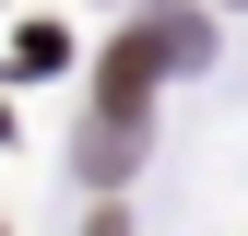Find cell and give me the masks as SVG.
<instances>
[{
	"label": "cell",
	"instance_id": "obj_1",
	"mask_svg": "<svg viewBox=\"0 0 248 236\" xmlns=\"http://www.w3.org/2000/svg\"><path fill=\"white\" fill-rule=\"evenodd\" d=\"M201 47H213V24L189 12V0H154V12H130V36L95 59V130H83V165H95V177H130L142 118H154V83H166V71H189Z\"/></svg>",
	"mask_w": 248,
	"mask_h": 236
},
{
	"label": "cell",
	"instance_id": "obj_2",
	"mask_svg": "<svg viewBox=\"0 0 248 236\" xmlns=\"http://www.w3.org/2000/svg\"><path fill=\"white\" fill-rule=\"evenodd\" d=\"M83 236H130V224H118V213H95V224H83Z\"/></svg>",
	"mask_w": 248,
	"mask_h": 236
}]
</instances>
